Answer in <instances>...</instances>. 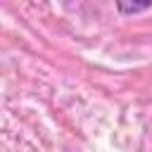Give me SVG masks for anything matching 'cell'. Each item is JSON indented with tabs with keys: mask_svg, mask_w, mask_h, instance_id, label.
Here are the masks:
<instances>
[{
	"mask_svg": "<svg viewBox=\"0 0 152 152\" xmlns=\"http://www.w3.org/2000/svg\"><path fill=\"white\" fill-rule=\"evenodd\" d=\"M114 2L121 14H138V12H145L147 7H152V0H114Z\"/></svg>",
	"mask_w": 152,
	"mask_h": 152,
	"instance_id": "1",
	"label": "cell"
}]
</instances>
